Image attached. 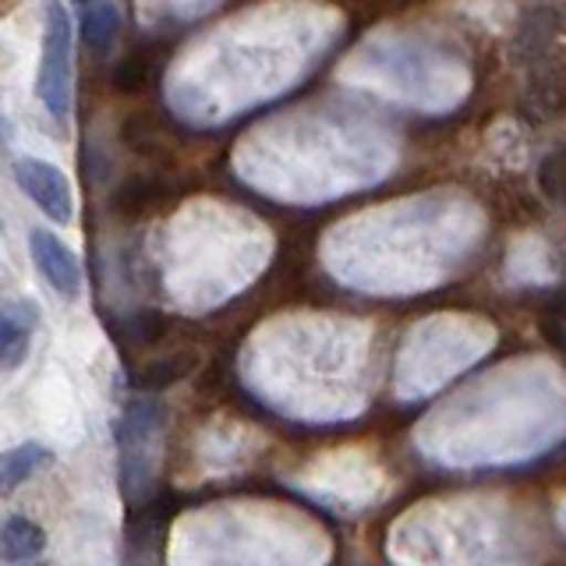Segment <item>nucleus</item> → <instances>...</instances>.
I'll return each mask as SVG.
<instances>
[{"instance_id": "1", "label": "nucleus", "mask_w": 566, "mask_h": 566, "mask_svg": "<svg viewBox=\"0 0 566 566\" xmlns=\"http://www.w3.org/2000/svg\"><path fill=\"white\" fill-rule=\"evenodd\" d=\"M167 429V407L153 397H138L128 403L120 424H117V447H120V485L124 495L135 500L153 482L159 442Z\"/></svg>"}, {"instance_id": "2", "label": "nucleus", "mask_w": 566, "mask_h": 566, "mask_svg": "<svg viewBox=\"0 0 566 566\" xmlns=\"http://www.w3.org/2000/svg\"><path fill=\"white\" fill-rule=\"evenodd\" d=\"M35 96L46 106V114L67 124L71 117V18L67 8H46V32H43V61L35 75Z\"/></svg>"}, {"instance_id": "3", "label": "nucleus", "mask_w": 566, "mask_h": 566, "mask_svg": "<svg viewBox=\"0 0 566 566\" xmlns=\"http://www.w3.org/2000/svg\"><path fill=\"white\" fill-rule=\"evenodd\" d=\"M14 181L32 199V206L57 227L71 223V217H75V199H71L67 177L53 164H46V159L40 156L14 159Z\"/></svg>"}, {"instance_id": "4", "label": "nucleus", "mask_w": 566, "mask_h": 566, "mask_svg": "<svg viewBox=\"0 0 566 566\" xmlns=\"http://www.w3.org/2000/svg\"><path fill=\"white\" fill-rule=\"evenodd\" d=\"M29 252H32V262L35 270L43 273V280L50 283L53 291L61 297H78L82 291V270H78V259L75 252L57 238L50 234V230H32L29 234Z\"/></svg>"}, {"instance_id": "5", "label": "nucleus", "mask_w": 566, "mask_h": 566, "mask_svg": "<svg viewBox=\"0 0 566 566\" xmlns=\"http://www.w3.org/2000/svg\"><path fill=\"white\" fill-rule=\"evenodd\" d=\"M170 199V185L156 174H135L120 181L111 195V209L124 220H142Z\"/></svg>"}, {"instance_id": "6", "label": "nucleus", "mask_w": 566, "mask_h": 566, "mask_svg": "<svg viewBox=\"0 0 566 566\" xmlns=\"http://www.w3.org/2000/svg\"><path fill=\"white\" fill-rule=\"evenodd\" d=\"M40 323V312H35L32 301H11L0 315V365L14 371L29 354V336Z\"/></svg>"}, {"instance_id": "7", "label": "nucleus", "mask_w": 566, "mask_h": 566, "mask_svg": "<svg viewBox=\"0 0 566 566\" xmlns=\"http://www.w3.org/2000/svg\"><path fill=\"white\" fill-rule=\"evenodd\" d=\"M117 35H120V8L117 4H85L82 8V40L96 61L114 50Z\"/></svg>"}, {"instance_id": "8", "label": "nucleus", "mask_w": 566, "mask_h": 566, "mask_svg": "<svg viewBox=\"0 0 566 566\" xmlns=\"http://www.w3.org/2000/svg\"><path fill=\"white\" fill-rule=\"evenodd\" d=\"M191 368H199V354L174 350V354H167V358H156L149 365H142L138 376H135V386L146 389V394H159V389H167L174 382H181L185 376H191Z\"/></svg>"}, {"instance_id": "9", "label": "nucleus", "mask_w": 566, "mask_h": 566, "mask_svg": "<svg viewBox=\"0 0 566 566\" xmlns=\"http://www.w3.org/2000/svg\"><path fill=\"white\" fill-rule=\"evenodd\" d=\"M53 460V453L46 447H40V442H25V447H14L4 453V460H0V489H4V495H11L22 482H29V478L46 468Z\"/></svg>"}, {"instance_id": "10", "label": "nucleus", "mask_w": 566, "mask_h": 566, "mask_svg": "<svg viewBox=\"0 0 566 566\" xmlns=\"http://www.w3.org/2000/svg\"><path fill=\"white\" fill-rule=\"evenodd\" d=\"M0 548H4L8 563H29L46 548V535H43V527L29 517H8Z\"/></svg>"}, {"instance_id": "11", "label": "nucleus", "mask_w": 566, "mask_h": 566, "mask_svg": "<svg viewBox=\"0 0 566 566\" xmlns=\"http://www.w3.org/2000/svg\"><path fill=\"white\" fill-rule=\"evenodd\" d=\"M120 138L128 142V149H132V153L146 156V159H159V156H167V142H164V135H159V124L153 120V114H142V111H135L128 120H124Z\"/></svg>"}, {"instance_id": "12", "label": "nucleus", "mask_w": 566, "mask_h": 566, "mask_svg": "<svg viewBox=\"0 0 566 566\" xmlns=\"http://www.w3.org/2000/svg\"><path fill=\"white\" fill-rule=\"evenodd\" d=\"M153 78V57L149 50H132L128 57H120V64L114 67V88L120 96H138L142 88Z\"/></svg>"}, {"instance_id": "13", "label": "nucleus", "mask_w": 566, "mask_h": 566, "mask_svg": "<svg viewBox=\"0 0 566 566\" xmlns=\"http://www.w3.org/2000/svg\"><path fill=\"white\" fill-rule=\"evenodd\" d=\"M120 333L128 336L132 344H142V347L159 344L167 336V315L156 312V308H138L120 323Z\"/></svg>"}, {"instance_id": "14", "label": "nucleus", "mask_w": 566, "mask_h": 566, "mask_svg": "<svg viewBox=\"0 0 566 566\" xmlns=\"http://www.w3.org/2000/svg\"><path fill=\"white\" fill-rule=\"evenodd\" d=\"M542 188L548 199H559L566 206V149H556L542 164Z\"/></svg>"}, {"instance_id": "15", "label": "nucleus", "mask_w": 566, "mask_h": 566, "mask_svg": "<svg viewBox=\"0 0 566 566\" xmlns=\"http://www.w3.org/2000/svg\"><path fill=\"white\" fill-rule=\"evenodd\" d=\"M227 376V368H223V358H212L202 371V389H217Z\"/></svg>"}, {"instance_id": "16", "label": "nucleus", "mask_w": 566, "mask_h": 566, "mask_svg": "<svg viewBox=\"0 0 566 566\" xmlns=\"http://www.w3.org/2000/svg\"><path fill=\"white\" fill-rule=\"evenodd\" d=\"M25 566H50V563H25Z\"/></svg>"}]
</instances>
